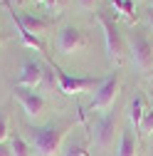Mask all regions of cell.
I'll return each mask as SVG.
<instances>
[{"mask_svg": "<svg viewBox=\"0 0 153 156\" xmlns=\"http://www.w3.org/2000/svg\"><path fill=\"white\" fill-rule=\"evenodd\" d=\"M74 119H62V122H49L45 126H30V146L40 154V156H54L59 151L64 136L74 129Z\"/></svg>", "mask_w": 153, "mask_h": 156, "instance_id": "6da1fadb", "label": "cell"}, {"mask_svg": "<svg viewBox=\"0 0 153 156\" xmlns=\"http://www.w3.org/2000/svg\"><path fill=\"white\" fill-rule=\"evenodd\" d=\"M97 23L101 25V30H104V42H106V57H109V62L114 65H121L124 60H126V42H124V35L119 32V25H116V20L109 15V12H104V10H99L97 12Z\"/></svg>", "mask_w": 153, "mask_h": 156, "instance_id": "7a4b0ae2", "label": "cell"}, {"mask_svg": "<svg viewBox=\"0 0 153 156\" xmlns=\"http://www.w3.org/2000/svg\"><path fill=\"white\" fill-rule=\"evenodd\" d=\"M52 62V69H54V74H57V84H59V92L62 94H67V97H72V94H82V92H97V87L101 84V80L104 77H72L69 72H64L59 65H57L54 60H49Z\"/></svg>", "mask_w": 153, "mask_h": 156, "instance_id": "3957f363", "label": "cell"}, {"mask_svg": "<svg viewBox=\"0 0 153 156\" xmlns=\"http://www.w3.org/2000/svg\"><path fill=\"white\" fill-rule=\"evenodd\" d=\"M131 52H133V65L143 74H148L153 69V42L141 27L131 30Z\"/></svg>", "mask_w": 153, "mask_h": 156, "instance_id": "277c9868", "label": "cell"}, {"mask_svg": "<svg viewBox=\"0 0 153 156\" xmlns=\"http://www.w3.org/2000/svg\"><path fill=\"white\" fill-rule=\"evenodd\" d=\"M119 87H121V77H119V72H114V74L104 77L101 84L97 87V92H94V99H91V104H89V112H106V109H111L114 102H116Z\"/></svg>", "mask_w": 153, "mask_h": 156, "instance_id": "5b68a950", "label": "cell"}, {"mask_svg": "<svg viewBox=\"0 0 153 156\" xmlns=\"http://www.w3.org/2000/svg\"><path fill=\"white\" fill-rule=\"evenodd\" d=\"M119 122V112L116 109H106L104 114L94 116V124H91V139L99 149H109L114 141V126Z\"/></svg>", "mask_w": 153, "mask_h": 156, "instance_id": "8992f818", "label": "cell"}, {"mask_svg": "<svg viewBox=\"0 0 153 156\" xmlns=\"http://www.w3.org/2000/svg\"><path fill=\"white\" fill-rule=\"evenodd\" d=\"M12 94H15V99L22 104V112H25V114L30 116V119H35V116H40V114L45 112V107H47L45 97H42L40 92H35V89L15 87V89H12Z\"/></svg>", "mask_w": 153, "mask_h": 156, "instance_id": "52a82bcc", "label": "cell"}, {"mask_svg": "<svg viewBox=\"0 0 153 156\" xmlns=\"http://www.w3.org/2000/svg\"><path fill=\"white\" fill-rule=\"evenodd\" d=\"M82 47H87V37H84V32L79 27L67 25V27L59 30V35H57V50L62 55H74Z\"/></svg>", "mask_w": 153, "mask_h": 156, "instance_id": "ba28073f", "label": "cell"}, {"mask_svg": "<svg viewBox=\"0 0 153 156\" xmlns=\"http://www.w3.org/2000/svg\"><path fill=\"white\" fill-rule=\"evenodd\" d=\"M42 77H45V67L37 62V60H27L20 69L15 80V87H25V89H37L42 84Z\"/></svg>", "mask_w": 153, "mask_h": 156, "instance_id": "9c48e42d", "label": "cell"}, {"mask_svg": "<svg viewBox=\"0 0 153 156\" xmlns=\"http://www.w3.org/2000/svg\"><path fill=\"white\" fill-rule=\"evenodd\" d=\"M5 3V8H8V12H10V20L15 23V27H17V32H20V37H22V45H27V47H35V50H40V52H45L47 47H45V42L40 40V37H35L25 25H22V20H20V12H15V5H12V0H3ZM47 55V52H45Z\"/></svg>", "mask_w": 153, "mask_h": 156, "instance_id": "30bf717a", "label": "cell"}, {"mask_svg": "<svg viewBox=\"0 0 153 156\" xmlns=\"http://www.w3.org/2000/svg\"><path fill=\"white\" fill-rule=\"evenodd\" d=\"M20 20H22V25H25L35 37H40V35H45V32L52 30V23H49V20H42V17L30 15V12H20Z\"/></svg>", "mask_w": 153, "mask_h": 156, "instance_id": "8fae6325", "label": "cell"}, {"mask_svg": "<svg viewBox=\"0 0 153 156\" xmlns=\"http://www.w3.org/2000/svg\"><path fill=\"white\" fill-rule=\"evenodd\" d=\"M143 112H146V107H143V97L136 94V97L128 102V119H131V124H133V129H136V131H138V126H141Z\"/></svg>", "mask_w": 153, "mask_h": 156, "instance_id": "7c38bea8", "label": "cell"}, {"mask_svg": "<svg viewBox=\"0 0 153 156\" xmlns=\"http://www.w3.org/2000/svg\"><path fill=\"white\" fill-rule=\"evenodd\" d=\"M10 151H12V156H32L30 141H25L22 134H17V131L10 134Z\"/></svg>", "mask_w": 153, "mask_h": 156, "instance_id": "4fadbf2b", "label": "cell"}, {"mask_svg": "<svg viewBox=\"0 0 153 156\" xmlns=\"http://www.w3.org/2000/svg\"><path fill=\"white\" fill-rule=\"evenodd\" d=\"M119 156H138V154H136V134H133L131 129H124V131H121Z\"/></svg>", "mask_w": 153, "mask_h": 156, "instance_id": "5bb4252c", "label": "cell"}, {"mask_svg": "<svg viewBox=\"0 0 153 156\" xmlns=\"http://www.w3.org/2000/svg\"><path fill=\"white\" fill-rule=\"evenodd\" d=\"M87 139H74V141H69L67 144V151H64V156H89V151H87Z\"/></svg>", "mask_w": 153, "mask_h": 156, "instance_id": "9a60e30c", "label": "cell"}, {"mask_svg": "<svg viewBox=\"0 0 153 156\" xmlns=\"http://www.w3.org/2000/svg\"><path fill=\"white\" fill-rule=\"evenodd\" d=\"M10 114H8V107L0 109V144H5L10 139Z\"/></svg>", "mask_w": 153, "mask_h": 156, "instance_id": "2e32d148", "label": "cell"}, {"mask_svg": "<svg viewBox=\"0 0 153 156\" xmlns=\"http://www.w3.org/2000/svg\"><path fill=\"white\" fill-rule=\"evenodd\" d=\"M138 134H143V136H148V134H153V107L143 112V119H141V126H138Z\"/></svg>", "mask_w": 153, "mask_h": 156, "instance_id": "e0dca14e", "label": "cell"}, {"mask_svg": "<svg viewBox=\"0 0 153 156\" xmlns=\"http://www.w3.org/2000/svg\"><path fill=\"white\" fill-rule=\"evenodd\" d=\"M42 87L45 89H54V69L45 67V77H42Z\"/></svg>", "mask_w": 153, "mask_h": 156, "instance_id": "ac0fdd59", "label": "cell"}, {"mask_svg": "<svg viewBox=\"0 0 153 156\" xmlns=\"http://www.w3.org/2000/svg\"><path fill=\"white\" fill-rule=\"evenodd\" d=\"M124 15L128 17V20H133V15H136L133 12V0H124Z\"/></svg>", "mask_w": 153, "mask_h": 156, "instance_id": "d6986e66", "label": "cell"}, {"mask_svg": "<svg viewBox=\"0 0 153 156\" xmlns=\"http://www.w3.org/2000/svg\"><path fill=\"white\" fill-rule=\"evenodd\" d=\"M94 3L97 0H76V8L79 10H94Z\"/></svg>", "mask_w": 153, "mask_h": 156, "instance_id": "ffe728a7", "label": "cell"}, {"mask_svg": "<svg viewBox=\"0 0 153 156\" xmlns=\"http://www.w3.org/2000/svg\"><path fill=\"white\" fill-rule=\"evenodd\" d=\"M109 3L116 8V12H121V15H124V0H109Z\"/></svg>", "mask_w": 153, "mask_h": 156, "instance_id": "44dd1931", "label": "cell"}, {"mask_svg": "<svg viewBox=\"0 0 153 156\" xmlns=\"http://www.w3.org/2000/svg\"><path fill=\"white\" fill-rule=\"evenodd\" d=\"M0 156H12V151H10V144H0Z\"/></svg>", "mask_w": 153, "mask_h": 156, "instance_id": "7402d4cb", "label": "cell"}, {"mask_svg": "<svg viewBox=\"0 0 153 156\" xmlns=\"http://www.w3.org/2000/svg\"><path fill=\"white\" fill-rule=\"evenodd\" d=\"M146 20H148V25H151V30H153V10L146 12Z\"/></svg>", "mask_w": 153, "mask_h": 156, "instance_id": "603a6c76", "label": "cell"}, {"mask_svg": "<svg viewBox=\"0 0 153 156\" xmlns=\"http://www.w3.org/2000/svg\"><path fill=\"white\" fill-rule=\"evenodd\" d=\"M35 3H45V0H35Z\"/></svg>", "mask_w": 153, "mask_h": 156, "instance_id": "cb8c5ba5", "label": "cell"}, {"mask_svg": "<svg viewBox=\"0 0 153 156\" xmlns=\"http://www.w3.org/2000/svg\"><path fill=\"white\" fill-rule=\"evenodd\" d=\"M0 42H3V37H0Z\"/></svg>", "mask_w": 153, "mask_h": 156, "instance_id": "d4e9b609", "label": "cell"}, {"mask_svg": "<svg viewBox=\"0 0 153 156\" xmlns=\"http://www.w3.org/2000/svg\"><path fill=\"white\" fill-rule=\"evenodd\" d=\"M151 97H153V92H151Z\"/></svg>", "mask_w": 153, "mask_h": 156, "instance_id": "484cf974", "label": "cell"}, {"mask_svg": "<svg viewBox=\"0 0 153 156\" xmlns=\"http://www.w3.org/2000/svg\"><path fill=\"white\" fill-rule=\"evenodd\" d=\"M151 10H153V5H151Z\"/></svg>", "mask_w": 153, "mask_h": 156, "instance_id": "4316f807", "label": "cell"}]
</instances>
